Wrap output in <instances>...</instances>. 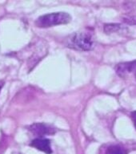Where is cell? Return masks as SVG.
<instances>
[{"mask_svg":"<svg viewBox=\"0 0 136 154\" xmlns=\"http://www.w3.org/2000/svg\"><path fill=\"white\" fill-rule=\"evenodd\" d=\"M122 27V25L119 23H108L104 25V31L106 33L110 34L115 33L119 31V30Z\"/></svg>","mask_w":136,"mask_h":154,"instance_id":"52a82bcc","label":"cell"},{"mask_svg":"<svg viewBox=\"0 0 136 154\" xmlns=\"http://www.w3.org/2000/svg\"><path fill=\"white\" fill-rule=\"evenodd\" d=\"M131 116L132 121H133V123H134V128H135V129H136V111L132 112L131 114Z\"/></svg>","mask_w":136,"mask_h":154,"instance_id":"9c48e42d","label":"cell"},{"mask_svg":"<svg viewBox=\"0 0 136 154\" xmlns=\"http://www.w3.org/2000/svg\"><path fill=\"white\" fill-rule=\"evenodd\" d=\"M29 130L35 135L39 136V137L54 134L55 132V130L54 128L48 126V125L42 124V123H36V124L31 125L29 127Z\"/></svg>","mask_w":136,"mask_h":154,"instance_id":"3957f363","label":"cell"},{"mask_svg":"<svg viewBox=\"0 0 136 154\" xmlns=\"http://www.w3.org/2000/svg\"><path fill=\"white\" fill-rule=\"evenodd\" d=\"M123 22L129 25H136V15L124 17Z\"/></svg>","mask_w":136,"mask_h":154,"instance_id":"ba28073f","label":"cell"},{"mask_svg":"<svg viewBox=\"0 0 136 154\" xmlns=\"http://www.w3.org/2000/svg\"><path fill=\"white\" fill-rule=\"evenodd\" d=\"M2 86H3V82L0 81V91H1V89H2Z\"/></svg>","mask_w":136,"mask_h":154,"instance_id":"30bf717a","label":"cell"},{"mask_svg":"<svg viewBox=\"0 0 136 154\" xmlns=\"http://www.w3.org/2000/svg\"><path fill=\"white\" fill-rule=\"evenodd\" d=\"M68 46L79 51H90L94 46L93 40L91 35L85 32H79L74 34L69 38Z\"/></svg>","mask_w":136,"mask_h":154,"instance_id":"7a4b0ae2","label":"cell"},{"mask_svg":"<svg viewBox=\"0 0 136 154\" xmlns=\"http://www.w3.org/2000/svg\"><path fill=\"white\" fill-rule=\"evenodd\" d=\"M31 146L35 148L38 150L43 151L47 154H51L52 150L50 148V142L45 138H36L31 143Z\"/></svg>","mask_w":136,"mask_h":154,"instance_id":"5b68a950","label":"cell"},{"mask_svg":"<svg viewBox=\"0 0 136 154\" xmlns=\"http://www.w3.org/2000/svg\"><path fill=\"white\" fill-rule=\"evenodd\" d=\"M115 71L119 75L122 77L134 72L136 71V60L119 63L115 67Z\"/></svg>","mask_w":136,"mask_h":154,"instance_id":"277c9868","label":"cell"},{"mask_svg":"<svg viewBox=\"0 0 136 154\" xmlns=\"http://www.w3.org/2000/svg\"><path fill=\"white\" fill-rule=\"evenodd\" d=\"M106 154H127V152L119 145H112L108 147Z\"/></svg>","mask_w":136,"mask_h":154,"instance_id":"8992f818","label":"cell"},{"mask_svg":"<svg viewBox=\"0 0 136 154\" xmlns=\"http://www.w3.org/2000/svg\"><path fill=\"white\" fill-rule=\"evenodd\" d=\"M71 21V16L67 12H54L44 14L36 19L35 25L38 27L50 26L68 23Z\"/></svg>","mask_w":136,"mask_h":154,"instance_id":"6da1fadb","label":"cell"}]
</instances>
